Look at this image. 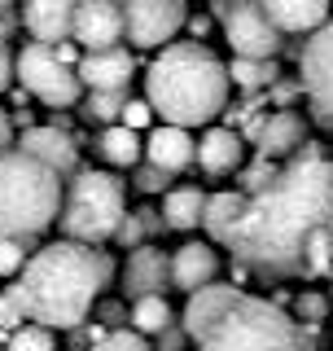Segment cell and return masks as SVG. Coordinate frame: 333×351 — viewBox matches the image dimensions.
Here are the masks:
<instances>
[{
  "label": "cell",
  "mask_w": 333,
  "mask_h": 351,
  "mask_svg": "<svg viewBox=\"0 0 333 351\" xmlns=\"http://www.w3.org/2000/svg\"><path fill=\"white\" fill-rule=\"evenodd\" d=\"M136 219H140V228H145V237H153V233H162V211H153V206H136Z\"/></svg>",
  "instance_id": "e575fe53"
},
{
  "label": "cell",
  "mask_w": 333,
  "mask_h": 351,
  "mask_svg": "<svg viewBox=\"0 0 333 351\" xmlns=\"http://www.w3.org/2000/svg\"><path fill=\"white\" fill-rule=\"evenodd\" d=\"M180 329L197 351H303L294 316L237 285H206L188 294Z\"/></svg>",
  "instance_id": "3957f363"
},
{
  "label": "cell",
  "mask_w": 333,
  "mask_h": 351,
  "mask_svg": "<svg viewBox=\"0 0 333 351\" xmlns=\"http://www.w3.org/2000/svg\"><path fill=\"white\" fill-rule=\"evenodd\" d=\"M22 321H27V312H22V303H18V294H14V285H9L5 294H0V334H14V329H22Z\"/></svg>",
  "instance_id": "1f68e13d"
},
{
  "label": "cell",
  "mask_w": 333,
  "mask_h": 351,
  "mask_svg": "<svg viewBox=\"0 0 333 351\" xmlns=\"http://www.w3.org/2000/svg\"><path fill=\"white\" fill-rule=\"evenodd\" d=\"M110 277H114V259L106 250L62 237L31 250L14 294L31 325L79 329L88 321V312L97 307V299H101V290L110 285Z\"/></svg>",
  "instance_id": "7a4b0ae2"
},
{
  "label": "cell",
  "mask_w": 333,
  "mask_h": 351,
  "mask_svg": "<svg viewBox=\"0 0 333 351\" xmlns=\"http://www.w3.org/2000/svg\"><path fill=\"white\" fill-rule=\"evenodd\" d=\"M31 259V241L22 237H0V277H14V272L27 268Z\"/></svg>",
  "instance_id": "83f0119b"
},
{
  "label": "cell",
  "mask_w": 333,
  "mask_h": 351,
  "mask_svg": "<svg viewBox=\"0 0 333 351\" xmlns=\"http://www.w3.org/2000/svg\"><path fill=\"white\" fill-rule=\"evenodd\" d=\"M184 27H188V31H193V40H197V36H206V27H210V22H206V18H188V22H184Z\"/></svg>",
  "instance_id": "f35d334b"
},
{
  "label": "cell",
  "mask_w": 333,
  "mask_h": 351,
  "mask_svg": "<svg viewBox=\"0 0 333 351\" xmlns=\"http://www.w3.org/2000/svg\"><path fill=\"white\" fill-rule=\"evenodd\" d=\"M281 80L276 62H250V58H232L228 62V84L232 88H246V93H263Z\"/></svg>",
  "instance_id": "d4e9b609"
},
{
  "label": "cell",
  "mask_w": 333,
  "mask_h": 351,
  "mask_svg": "<svg viewBox=\"0 0 333 351\" xmlns=\"http://www.w3.org/2000/svg\"><path fill=\"white\" fill-rule=\"evenodd\" d=\"M215 18H219V27H224V40H228L232 58L276 62L285 36L268 22L259 0H215Z\"/></svg>",
  "instance_id": "ba28073f"
},
{
  "label": "cell",
  "mask_w": 333,
  "mask_h": 351,
  "mask_svg": "<svg viewBox=\"0 0 333 351\" xmlns=\"http://www.w3.org/2000/svg\"><path fill=\"white\" fill-rule=\"evenodd\" d=\"M84 0H27L22 5V27L36 44H66Z\"/></svg>",
  "instance_id": "5bb4252c"
},
{
  "label": "cell",
  "mask_w": 333,
  "mask_h": 351,
  "mask_svg": "<svg viewBox=\"0 0 333 351\" xmlns=\"http://www.w3.org/2000/svg\"><path fill=\"white\" fill-rule=\"evenodd\" d=\"M71 44H79L84 53H101L123 44V14L114 0H84L71 27Z\"/></svg>",
  "instance_id": "8fae6325"
},
{
  "label": "cell",
  "mask_w": 333,
  "mask_h": 351,
  "mask_svg": "<svg viewBox=\"0 0 333 351\" xmlns=\"http://www.w3.org/2000/svg\"><path fill=\"white\" fill-rule=\"evenodd\" d=\"M9 84H14V53L5 49V53H0V93H5Z\"/></svg>",
  "instance_id": "74e56055"
},
{
  "label": "cell",
  "mask_w": 333,
  "mask_h": 351,
  "mask_svg": "<svg viewBox=\"0 0 333 351\" xmlns=\"http://www.w3.org/2000/svg\"><path fill=\"white\" fill-rule=\"evenodd\" d=\"M241 162H246L241 132L210 123L202 136H197V167H202L206 176H232V171H241Z\"/></svg>",
  "instance_id": "ffe728a7"
},
{
  "label": "cell",
  "mask_w": 333,
  "mask_h": 351,
  "mask_svg": "<svg viewBox=\"0 0 333 351\" xmlns=\"http://www.w3.org/2000/svg\"><path fill=\"white\" fill-rule=\"evenodd\" d=\"M5 351H58V338L44 325H22L5 338Z\"/></svg>",
  "instance_id": "4316f807"
},
{
  "label": "cell",
  "mask_w": 333,
  "mask_h": 351,
  "mask_svg": "<svg viewBox=\"0 0 333 351\" xmlns=\"http://www.w3.org/2000/svg\"><path fill=\"white\" fill-rule=\"evenodd\" d=\"M158 351H184V329L180 325H166L158 334Z\"/></svg>",
  "instance_id": "d590c367"
},
{
  "label": "cell",
  "mask_w": 333,
  "mask_h": 351,
  "mask_svg": "<svg viewBox=\"0 0 333 351\" xmlns=\"http://www.w3.org/2000/svg\"><path fill=\"white\" fill-rule=\"evenodd\" d=\"M14 149L31 154V158H40L44 167H53L58 176L79 171V149H75L71 132H62V128H27V132L18 136Z\"/></svg>",
  "instance_id": "2e32d148"
},
{
  "label": "cell",
  "mask_w": 333,
  "mask_h": 351,
  "mask_svg": "<svg viewBox=\"0 0 333 351\" xmlns=\"http://www.w3.org/2000/svg\"><path fill=\"white\" fill-rule=\"evenodd\" d=\"M97 149H101V158L110 162V167H123V171H132L140 158H145V141H140V132H127L123 123L101 128Z\"/></svg>",
  "instance_id": "603a6c76"
},
{
  "label": "cell",
  "mask_w": 333,
  "mask_h": 351,
  "mask_svg": "<svg viewBox=\"0 0 333 351\" xmlns=\"http://www.w3.org/2000/svg\"><path fill=\"white\" fill-rule=\"evenodd\" d=\"M66 180L22 149L0 154V237H40L62 215Z\"/></svg>",
  "instance_id": "5b68a950"
},
{
  "label": "cell",
  "mask_w": 333,
  "mask_h": 351,
  "mask_svg": "<svg viewBox=\"0 0 333 351\" xmlns=\"http://www.w3.org/2000/svg\"><path fill=\"white\" fill-rule=\"evenodd\" d=\"M228 250L259 277H325L333 268V162L303 145L276 167L268 184L246 193Z\"/></svg>",
  "instance_id": "6da1fadb"
},
{
  "label": "cell",
  "mask_w": 333,
  "mask_h": 351,
  "mask_svg": "<svg viewBox=\"0 0 333 351\" xmlns=\"http://www.w3.org/2000/svg\"><path fill=\"white\" fill-rule=\"evenodd\" d=\"M92 351H153L140 334H132V329H110L101 343H92Z\"/></svg>",
  "instance_id": "f1b7e54d"
},
{
  "label": "cell",
  "mask_w": 333,
  "mask_h": 351,
  "mask_svg": "<svg viewBox=\"0 0 333 351\" xmlns=\"http://www.w3.org/2000/svg\"><path fill=\"white\" fill-rule=\"evenodd\" d=\"M145 162L166 171V176H180V171H188L197 162V141L188 136L184 128L162 123V128H153L145 136Z\"/></svg>",
  "instance_id": "e0dca14e"
},
{
  "label": "cell",
  "mask_w": 333,
  "mask_h": 351,
  "mask_svg": "<svg viewBox=\"0 0 333 351\" xmlns=\"http://www.w3.org/2000/svg\"><path fill=\"white\" fill-rule=\"evenodd\" d=\"M281 36H312L333 18V0H259Z\"/></svg>",
  "instance_id": "ac0fdd59"
},
{
  "label": "cell",
  "mask_w": 333,
  "mask_h": 351,
  "mask_svg": "<svg viewBox=\"0 0 333 351\" xmlns=\"http://www.w3.org/2000/svg\"><path fill=\"white\" fill-rule=\"evenodd\" d=\"M228 62H219L206 44L180 40L158 49L145 75V101L171 128H210L228 106Z\"/></svg>",
  "instance_id": "277c9868"
},
{
  "label": "cell",
  "mask_w": 333,
  "mask_h": 351,
  "mask_svg": "<svg viewBox=\"0 0 333 351\" xmlns=\"http://www.w3.org/2000/svg\"><path fill=\"white\" fill-rule=\"evenodd\" d=\"M123 290L127 299H149V294H162L171 290V255L158 246H136L123 263Z\"/></svg>",
  "instance_id": "4fadbf2b"
},
{
  "label": "cell",
  "mask_w": 333,
  "mask_h": 351,
  "mask_svg": "<svg viewBox=\"0 0 333 351\" xmlns=\"http://www.w3.org/2000/svg\"><path fill=\"white\" fill-rule=\"evenodd\" d=\"M75 71H79V84L88 93H127L132 75H136V58H132L127 44H119V49L84 53Z\"/></svg>",
  "instance_id": "7c38bea8"
},
{
  "label": "cell",
  "mask_w": 333,
  "mask_h": 351,
  "mask_svg": "<svg viewBox=\"0 0 333 351\" xmlns=\"http://www.w3.org/2000/svg\"><path fill=\"white\" fill-rule=\"evenodd\" d=\"M14 149V119H9V110L0 106V154Z\"/></svg>",
  "instance_id": "8d00e7d4"
},
{
  "label": "cell",
  "mask_w": 333,
  "mask_h": 351,
  "mask_svg": "<svg viewBox=\"0 0 333 351\" xmlns=\"http://www.w3.org/2000/svg\"><path fill=\"white\" fill-rule=\"evenodd\" d=\"M241 206H246V193H210L206 197V211H202V228L210 237V246H228L232 228H237L241 219Z\"/></svg>",
  "instance_id": "7402d4cb"
},
{
  "label": "cell",
  "mask_w": 333,
  "mask_h": 351,
  "mask_svg": "<svg viewBox=\"0 0 333 351\" xmlns=\"http://www.w3.org/2000/svg\"><path fill=\"white\" fill-rule=\"evenodd\" d=\"M79 58L75 44H22L14 53V80L22 84V93H31L36 101L53 110H71L84 101V84H79Z\"/></svg>",
  "instance_id": "52a82bcc"
},
{
  "label": "cell",
  "mask_w": 333,
  "mask_h": 351,
  "mask_svg": "<svg viewBox=\"0 0 333 351\" xmlns=\"http://www.w3.org/2000/svg\"><path fill=\"white\" fill-rule=\"evenodd\" d=\"M202 211H206V193L197 184H171L162 193V224L166 228H180V233H193L202 224Z\"/></svg>",
  "instance_id": "44dd1931"
},
{
  "label": "cell",
  "mask_w": 333,
  "mask_h": 351,
  "mask_svg": "<svg viewBox=\"0 0 333 351\" xmlns=\"http://www.w3.org/2000/svg\"><path fill=\"white\" fill-rule=\"evenodd\" d=\"M0 351H5V347H0Z\"/></svg>",
  "instance_id": "60d3db41"
},
{
  "label": "cell",
  "mask_w": 333,
  "mask_h": 351,
  "mask_svg": "<svg viewBox=\"0 0 333 351\" xmlns=\"http://www.w3.org/2000/svg\"><path fill=\"white\" fill-rule=\"evenodd\" d=\"M114 246H123V250H136V246H145V228H140V219L136 211H127L123 219H119V228H114Z\"/></svg>",
  "instance_id": "d6a6232c"
},
{
  "label": "cell",
  "mask_w": 333,
  "mask_h": 351,
  "mask_svg": "<svg viewBox=\"0 0 333 351\" xmlns=\"http://www.w3.org/2000/svg\"><path fill=\"white\" fill-rule=\"evenodd\" d=\"M132 171H136V180H132V184H136L140 193H166V189H171V176H166V171H158V167H149L145 158H140Z\"/></svg>",
  "instance_id": "f546056e"
},
{
  "label": "cell",
  "mask_w": 333,
  "mask_h": 351,
  "mask_svg": "<svg viewBox=\"0 0 333 351\" xmlns=\"http://www.w3.org/2000/svg\"><path fill=\"white\" fill-rule=\"evenodd\" d=\"M219 277V255L210 241H184L180 250H171V290L197 294Z\"/></svg>",
  "instance_id": "9a60e30c"
},
{
  "label": "cell",
  "mask_w": 333,
  "mask_h": 351,
  "mask_svg": "<svg viewBox=\"0 0 333 351\" xmlns=\"http://www.w3.org/2000/svg\"><path fill=\"white\" fill-rule=\"evenodd\" d=\"M298 88L307 93L320 123L333 128V18L312 31V40L298 53Z\"/></svg>",
  "instance_id": "30bf717a"
},
{
  "label": "cell",
  "mask_w": 333,
  "mask_h": 351,
  "mask_svg": "<svg viewBox=\"0 0 333 351\" xmlns=\"http://www.w3.org/2000/svg\"><path fill=\"white\" fill-rule=\"evenodd\" d=\"M18 5V0H0V9H14Z\"/></svg>",
  "instance_id": "ab89813d"
},
{
  "label": "cell",
  "mask_w": 333,
  "mask_h": 351,
  "mask_svg": "<svg viewBox=\"0 0 333 351\" xmlns=\"http://www.w3.org/2000/svg\"><path fill=\"white\" fill-rule=\"evenodd\" d=\"M132 49H166L188 22V0H114Z\"/></svg>",
  "instance_id": "9c48e42d"
},
{
  "label": "cell",
  "mask_w": 333,
  "mask_h": 351,
  "mask_svg": "<svg viewBox=\"0 0 333 351\" xmlns=\"http://www.w3.org/2000/svg\"><path fill=\"white\" fill-rule=\"evenodd\" d=\"M132 334H162L166 325H175V316H171V303L162 299V294H149V299H132Z\"/></svg>",
  "instance_id": "cb8c5ba5"
},
{
  "label": "cell",
  "mask_w": 333,
  "mask_h": 351,
  "mask_svg": "<svg viewBox=\"0 0 333 351\" xmlns=\"http://www.w3.org/2000/svg\"><path fill=\"white\" fill-rule=\"evenodd\" d=\"M298 316H303V321H325V312H329V299H325V294H298Z\"/></svg>",
  "instance_id": "836d02e7"
},
{
  "label": "cell",
  "mask_w": 333,
  "mask_h": 351,
  "mask_svg": "<svg viewBox=\"0 0 333 351\" xmlns=\"http://www.w3.org/2000/svg\"><path fill=\"white\" fill-rule=\"evenodd\" d=\"M127 215V197H123V180L114 171H97V167H79L71 176V184L62 189V215L58 228L66 241L79 246H101L114 237L119 219Z\"/></svg>",
  "instance_id": "8992f818"
},
{
  "label": "cell",
  "mask_w": 333,
  "mask_h": 351,
  "mask_svg": "<svg viewBox=\"0 0 333 351\" xmlns=\"http://www.w3.org/2000/svg\"><path fill=\"white\" fill-rule=\"evenodd\" d=\"M254 141H259V158H294L298 149L307 145V123L303 114H294V110H276L268 114L259 128H254Z\"/></svg>",
  "instance_id": "d6986e66"
},
{
  "label": "cell",
  "mask_w": 333,
  "mask_h": 351,
  "mask_svg": "<svg viewBox=\"0 0 333 351\" xmlns=\"http://www.w3.org/2000/svg\"><path fill=\"white\" fill-rule=\"evenodd\" d=\"M123 106H127V93H88L84 101H79V114L88 119V123H119V114H123Z\"/></svg>",
  "instance_id": "484cf974"
},
{
  "label": "cell",
  "mask_w": 333,
  "mask_h": 351,
  "mask_svg": "<svg viewBox=\"0 0 333 351\" xmlns=\"http://www.w3.org/2000/svg\"><path fill=\"white\" fill-rule=\"evenodd\" d=\"M119 123H123L127 132H145L153 123V110L145 97H127V106H123V114H119Z\"/></svg>",
  "instance_id": "4dcf8cb0"
}]
</instances>
